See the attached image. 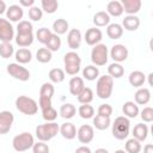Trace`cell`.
<instances>
[{"instance_id":"obj_1","label":"cell","mask_w":153,"mask_h":153,"mask_svg":"<svg viewBox=\"0 0 153 153\" xmlns=\"http://www.w3.org/2000/svg\"><path fill=\"white\" fill-rule=\"evenodd\" d=\"M130 130V121L126 116H118L112 123V136L117 140H124L128 137Z\"/></svg>"},{"instance_id":"obj_2","label":"cell","mask_w":153,"mask_h":153,"mask_svg":"<svg viewBox=\"0 0 153 153\" xmlns=\"http://www.w3.org/2000/svg\"><path fill=\"white\" fill-rule=\"evenodd\" d=\"M59 124L55 122H47L43 124H39L36 127V136L39 141L47 142L49 140H51L53 137H55L59 133Z\"/></svg>"},{"instance_id":"obj_3","label":"cell","mask_w":153,"mask_h":153,"mask_svg":"<svg viewBox=\"0 0 153 153\" xmlns=\"http://www.w3.org/2000/svg\"><path fill=\"white\" fill-rule=\"evenodd\" d=\"M16 108L18 111H20L22 114L27 115V116L36 115L38 111L37 102L27 96H19L16 99Z\"/></svg>"},{"instance_id":"obj_4","label":"cell","mask_w":153,"mask_h":153,"mask_svg":"<svg viewBox=\"0 0 153 153\" xmlns=\"http://www.w3.org/2000/svg\"><path fill=\"white\" fill-rule=\"evenodd\" d=\"M63 65H65V73L68 75H76L80 71L81 66V57L75 51H68L63 56Z\"/></svg>"},{"instance_id":"obj_5","label":"cell","mask_w":153,"mask_h":153,"mask_svg":"<svg viewBox=\"0 0 153 153\" xmlns=\"http://www.w3.org/2000/svg\"><path fill=\"white\" fill-rule=\"evenodd\" d=\"M114 88V79L110 75H102L97 80L96 93L100 99L110 98Z\"/></svg>"},{"instance_id":"obj_6","label":"cell","mask_w":153,"mask_h":153,"mask_svg":"<svg viewBox=\"0 0 153 153\" xmlns=\"http://www.w3.org/2000/svg\"><path fill=\"white\" fill-rule=\"evenodd\" d=\"M35 141H33V136L27 133V131H24L22 134H18L13 137L12 140V146L14 148V151L17 152H25L30 148H32Z\"/></svg>"},{"instance_id":"obj_7","label":"cell","mask_w":153,"mask_h":153,"mask_svg":"<svg viewBox=\"0 0 153 153\" xmlns=\"http://www.w3.org/2000/svg\"><path fill=\"white\" fill-rule=\"evenodd\" d=\"M109 59L108 47L103 43L96 44L91 50V61L93 66H104Z\"/></svg>"},{"instance_id":"obj_8","label":"cell","mask_w":153,"mask_h":153,"mask_svg":"<svg viewBox=\"0 0 153 153\" xmlns=\"http://www.w3.org/2000/svg\"><path fill=\"white\" fill-rule=\"evenodd\" d=\"M54 86L51 82H44L41 86L39 90V100H38V105L42 109H45L48 106H51V98L54 96Z\"/></svg>"},{"instance_id":"obj_9","label":"cell","mask_w":153,"mask_h":153,"mask_svg":"<svg viewBox=\"0 0 153 153\" xmlns=\"http://www.w3.org/2000/svg\"><path fill=\"white\" fill-rule=\"evenodd\" d=\"M6 71H7V73L11 76H13L14 79H17L19 81H27L30 79V72H29V69H26L25 67H23L22 65L17 63V62H13V63L7 65Z\"/></svg>"},{"instance_id":"obj_10","label":"cell","mask_w":153,"mask_h":153,"mask_svg":"<svg viewBox=\"0 0 153 153\" xmlns=\"http://www.w3.org/2000/svg\"><path fill=\"white\" fill-rule=\"evenodd\" d=\"M13 38H14V29L12 24L5 18H0V41L2 43H11Z\"/></svg>"},{"instance_id":"obj_11","label":"cell","mask_w":153,"mask_h":153,"mask_svg":"<svg viewBox=\"0 0 153 153\" xmlns=\"http://www.w3.org/2000/svg\"><path fill=\"white\" fill-rule=\"evenodd\" d=\"M13 121H14V116L11 111L4 110L0 112V135L7 134L11 130Z\"/></svg>"},{"instance_id":"obj_12","label":"cell","mask_w":153,"mask_h":153,"mask_svg":"<svg viewBox=\"0 0 153 153\" xmlns=\"http://www.w3.org/2000/svg\"><path fill=\"white\" fill-rule=\"evenodd\" d=\"M76 136L78 140L81 143H90L93 137H94V130L93 127L90 124H82L79 127V129L76 130Z\"/></svg>"},{"instance_id":"obj_13","label":"cell","mask_w":153,"mask_h":153,"mask_svg":"<svg viewBox=\"0 0 153 153\" xmlns=\"http://www.w3.org/2000/svg\"><path fill=\"white\" fill-rule=\"evenodd\" d=\"M110 56L115 62L121 63L128 59V49L123 44H115L110 50Z\"/></svg>"},{"instance_id":"obj_14","label":"cell","mask_w":153,"mask_h":153,"mask_svg":"<svg viewBox=\"0 0 153 153\" xmlns=\"http://www.w3.org/2000/svg\"><path fill=\"white\" fill-rule=\"evenodd\" d=\"M103 38V33L98 27H90L85 32V42L88 45H96L98 44Z\"/></svg>"},{"instance_id":"obj_15","label":"cell","mask_w":153,"mask_h":153,"mask_svg":"<svg viewBox=\"0 0 153 153\" xmlns=\"http://www.w3.org/2000/svg\"><path fill=\"white\" fill-rule=\"evenodd\" d=\"M81 32L78 29H71L67 35V44L68 47L74 51L75 49L80 48L81 44Z\"/></svg>"},{"instance_id":"obj_16","label":"cell","mask_w":153,"mask_h":153,"mask_svg":"<svg viewBox=\"0 0 153 153\" xmlns=\"http://www.w3.org/2000/svg\"><path fill=\"white\" fill-rule=\"evenodd\" d=\"M121 5L123 7V12L128 16H135L141 10V0H122Z\"/></svg>"},{"instance_id":"obj_17","label":"cell","mask_w":153,"mask_h":153,"mask_svg":"<svg viewBox=\"0 0 153 153\" xmlns=\"http://www.w3.org/2000/svg\"><path fill=\"white\" fill-rule=\"evenodd\" d=\"M23 16H24V11H23V7L20 5H11L6 10L7 20L10 19L11 22H20Z\"/></svg>"},{"instance_id":"obj_18","label":"cell","mask_w":153,"mask_h":153,"mask_svg":"<svg viewBox=\"0 0 153 153\" xmlns=\"http://www.w3.org/2000/svg\"><path fill=\"white\" fill-rule=\"evenodd\" d=\"M60 134L67 139V140H73L75 136H76V128L73 123L71 122H66V123H62L60 129H59Z\"/></svg>"},{"instance_id":"obj_19","label":"cell","mask_w":153,"mask_h":153,"mask_svg":"<svg viewBox=\"0 0 153 153\" xmlns=\"http://www.w3.org/2000/svg\"><path fill=\"white\" fill-rule=\"evenodd\" d=\"M134 99H135V104L139 105H145L149 102L151 99V91L146 87H140L135 94H134Z\"/></svg>"},{"instance_id":"obj_20","label":"cell","mask_w":153,"mask_h":153,"mask_svg":"<svg viewBox=\"0 0 153 153\" xmlns=\"http://www.w3.org/2000/svg\"><path fill=\"white\" fill-rule=\"evenodd\" d=\"M84 88H85V84H84V79L82 78L73 76L69 80V92L73 96H78Z\"/></svg>"},{"instance_id":"obj_21","label":"cell","mask_w":153,"mask_h":153,"mask_svg":"<svg viewBox=\"0 0 153 153\" xmlns=\"http://www.w3.org/2000/svg\"><path fill=\"white\" fill-rule=\"evenodd\" d=\"M131 133H133V137L134 139H136L137 141L142 142L148 136V127L146 124H143V123H137L134 127V129H133Z\"/></svg>"},{"instance_id":"obj_22","label":"cell","mask_w":153,"mask_h":153,"mask_svg":"<svg viewBox=\"0 0 153 153\" xmlns=\"http://www.w3.org/2000/svg\"><path fill=\"white\" fill-rule=\"evenodd\" d=\"M14 57L17 60V63L25 65L32 60V53L26 48H20L14 53Z\"/></svg>"},{"instance_id":"obj_23","label":"cell","mask_w":153,"mask_h":153,"mask_svg":"<svg viewBox=\"0 0 153 153\" xmlns=\"http://www.w3.org/2000/svg\"><path fill=\"white\" fill-rule=\"evenodd\" d=\"M140 26V19L136 16H127L122 20V27L128 31H135Z\"/></svg>"},{"instance_id":"obj_24","label":"cell","mask_w":153,"mask_h":153,"mask_svg":"<svg viewBox=\"0 0 153 153\" xmlns=\"http://www.w3.org/2000/svg\"><path fill=\"white\" fill-rule=\"evenodd\" d=\"M106 35L110 39H118L122 37L123 35V27L121 24H117V23H112V24H109L108 27H106Z\"/></svg>"},{"instance_id":"obj_25","label":"cell","mask_w":153,"mask_h":153,"mask_svg":"<svg viewBox=\"0 0 153 153\" xmlns=\"http://www.w3.org/2000/svg\"><path fill=\"white\" fill-rule=\"evenodd\" d=\"M146 81V75L141 71H134L129 74V84L134 87L140 88Z\"/></svg>"},{"instance_id":"obj_26","label":"cell","mask_w":153,"mask_h":153,"mask_svg":"<svg viewBox=\"0 0 153 153\" xmlns=\"http://www.w3.org/2000/svg\"><path fill=\"white\" fill-rule=\"evenodd\" d=\"M106 13L109 16H112V17L122 16L123 14V7L121 5V1H117V0L109 1L106 5Z\"/></svg>"},{"instance_id":"obj_27","label":"cell","mask_w":153,"mask_h":153,"mask_svg":"<svg viewBox=\"0 0 153 153\" xmlns=\"http://www.w3.org/2000/svg\"><path fill=\"white\" fill-rule=\"evenodd\" d=\"M122 111L127 118H135L139 115V106L134 102H126L122 106Z\"/></svg>"},{"instance_id":"obj_28","label":"cell","mask_w":153,"mask_h":153,"mask_svg":"<svg viewBox=\"0 0 153 153\" xmlns=\"http://www.w3.org/2000/svg\"><path fill=\"white\" fill-rule=\"evenodd\" d=\"M93 24L98 27L106 26L110 24V16L105 11H99L93 16Z\"/></svg>"},{"instance_id":"obj_29","label":"cell","mask_w":153,"mask_h":153,"mask_svg":"<svg viewBox=\"0 0 153 153\" xmlns=\"http://www.w3.org/2000/svg\"><path fill=\"white\" fill-rule=\"evenodd\" d=\"M16 43L22 47V48H25V47H29L32 44L33 42V33L32 32H29V33H18L17 32V36H16Z\"/></svg>"},{"instance_id":"obj_30","label":"cell","mask_w":153,"mask_h":153,"mask_svg":"<svg viewBox=\"0 0 153 153\" xmlns=\"http://www.w3.org/2000/svg\"><path fill=\"white\" fill-rule=\"evenodd\" d=\"M75 114H76V108L71 103H65L60 108V115H61L62 118L71 120V118L74 117Z\"/></svg>"},{"instance_id":"obj_31","label":"cell","mask_w":153,"mask_h":153,"mask_svg":"<svg viewBox=\"0 0 153 153\" xmlns=\"http://www.w3.org/2000/svg\"><path fill=\"white\" fill-rule=\"evenodd\" d=\"M68 22L63 18H59L56 19L54 23H53V30H54V33L60 36V35H63L67 32L68 30Z\"/></svg>"},{"instance_id":"obj_32","label":"cell","mask_w":153,"mask_h":153,"mask_svg":"<svg viewBox=\"0 0 153 153\" xmlns=\"http://www.w3.org/2000/svg\"><path fill=\"white\" fill-rule=\"evenodd\" d=\"M82 76L88 80V81H93L97 78H99V69L98 67L93 66V65H88L82 69Z\"/></svg>"},{"instance_id":"obj_33","label":"cell","mask_w":153,"mask_h":153,"mask_svg":"<svg viewBox=\"0 0 153 153\" xmlns=\"http://www.w3.org/2000/svg\"><path fill=\"white\" fill-rule=\"evenodd\" d=\"M108 75H110L112 79H118L121 76H123L124 74V67L121 65V63H117V62H114L111 65H109L108 67Z\"/></svg>"},{"instance_id":"obj_34","label":"cell","mask_w":153,"mask_h":153,"mask_svg":"<svg viewBox=\"0 0 153 153\" xmlns=\"http://www.w3.org/2000/svg\"><path fill=\"white\" fill-rule=\"evenodd\" d=\"M78 102L80 104H90L93 100V91L90 87H85L78 96Z\"/></svg>"},{"instance_id":"obj_35","label":"cell","mask_w":153,"mask_h":153,"mask_svg":"<svg viewBox=\"0 0 153 153\" xmlns=\"http://www.w3.org/2000/svg\"><path fill=\"white\" fill-rule=\"evenodd\" d=\"M111 124V121H110V117H104V116H99L97 115L94 118H93V126L98 129V130H105L110 127Z\"/></svg>"},{"instance_id":"obj_36","label":"cell","mask_w":153,"mask_h":153,"mask_svg":"<svg viewBox=\"0 0 153 153\" xmlns=\"http://www.w3.org/2000/svg\"><path fill=\"white\" fill-rule=\"evenodd\" d=\"M61 43H62V42H61L60 36L53 33V35L50 36V38L48 39V42L45 43V48H47L48 50H50L51 53H53V51H57V50L61 48Z\"/></svg>"},{"instance_id":"obj_37","label":"cell","mask_w":153,"mask_h":153,"mask_svg":"<svg viewBox=\"0 0 153 153\" xmlns=\"http://www.w3.org/2000/svg\"><path fill=\"white\" fill-rule=\"evenodd\" d=\"M41 6H42V11H44L48 14H53L56 12L59 7V2L56 0H42Z\"/></svg>"},{"instance_id":"obj_38","label":"cell","mask_w":153,"mask_h":153,"mask_svg":"<svg viewBox=\"0 0 153 153\" xmlns=\"http://www.w3.org/2000/svg\"><path fill=\"white\" fill-rule=\"evenodd\" d=\"M51 57H53V54L47 48H39L37 50V53H36V59L41 63H48V62H50L51 61Z\"/></svg>"},{"instance_id":"obj_39","label":"cell","mask_w":153,"mask_h":153,"mask_svg":"<svg viewBox=\"0 0 153 153\" xmlns=\"http://www.w3.org/2000/svg\"><path fill=\"white\" fill-rule=\"evenodd\" d=\"M78 114L80 115L81 118L84 120H88V118H92L93 115H94V109L92 105L90 104H81L78 109Z\"/></svg>"},{"instance_id":"obj_40","label":"cell","mask_w":153,"mask_h":153,"mask_svg":"<svg viewBox=\"0 0 153 153\" xmlns=\"http://www.w3.org/2000/svg\"><path fill=\"white\" fill-rule=\"evenodd\" d=\"M65 71L61 69V68H53L50 69L49 72V79L51 82H55V84H59V82H62L65 80Z\"/></svg>"},{"instance_id":"obj_41","label":"cell","mask_w":153,"mask_h":153,"mask_svg":"<svg viewBox=\"0 0 153 153\" xmlns=\"http://www.w3.org/2000/svg\"><path fill=\"white\" fill-rule=\"evenodd\" d=\"M141 148H142L141 142L134 137L127 140V142H126V152L127 153H140Z\"/></svg>"},{"instance_id":"obj_42","label":"cell","mask_w":153,"mask_h":153,"mask_svg":"<svg viewBox=\"0 0 153 153\" xmlns=\"http://www.w3.org/2000/svg\"><path fill=\"white\" fill-rule=\"evenodd\" d=\"M51 35H53V32H51L48 27H41V29H38L37 32H36V37H37L38 42L42 43V44H45V43L48 42V39L50 38Z\"/></svg>"},{"instance_id":"obj_43","label":"cell","mask_w":153,"mask_h":153,"mask_svg":"<svg viewBox=\"0 0 153 153\" xmlns=\"http://www.w3.org/2000/svg\"><path fill=\"white\" fill-rule=\"evenodd\" d=\"M14 54V48L11 43H1L0 44V56L2 59H10Z\"/></svg>"},{"instance_id":"obj_44","label":"cell","mask_w":153,"mask_h":153,"mask_svg":"<svg viewBox=\"0 0 153 153\" xmlns=\"http://www.w3.org/2000/svg\"><path fill=\"white\" fill-rule=\"evenodd\" d=\"M42 117L47 122H54L57 117V111L53 106H48L45 109H42Z\"/></svg>"},{"instance_id":"obj_45","label":"cell","mask_w":153,"mask_h":153,"mask_svg":"<svg viewBox=\"0 0 153 153\" xmlns=\"http://www.w3.org/2000/svg\"><path fill=\"white\" fill-rule=\"evenodd\" d=\"M33 26L29 20H20L17 25V32L18 33H29L32 32Z\"/></svg>"},{"instance_id":"obj_46","label":"cell","mask_w":153,"mask_h":153,"mask_svg":"<svg viewBox=\"0 0 153 153\" xmlns=\"http://www.w3.org/2000/svg\"><path fill=\"white\" fill-rule=\"evenodd\" d=\"M43 17V11L37 7V6H32L29 8V18L33 22H39Z\"/></svg>"},{"instance_id":"obj_47","label":"cell","mask_w":153,"mask_h":153,"mask_svg":"<svg viewBox=\"0 0 153 153\" xmlns=\"http://www.w3.org/2000/svg\"><path fill=\"white\" fill-rule=\"evenodd\" d=\"M140 117H141V120H142L143 122H147V123L152 122V121H153V109H152L151 106L143 108L142 111L140 112Z\"/></svg>"},{"instance_id":"obj_48","label":"cell","mask_w":153,"mask_h":153,"mask_svg":"<svg viewBox=\"0 0 153 153\" xmlns=\"http://www.w3.org/2000/svg\"><path fill=\"white\" fill-rule=\"evenodd\" d=\"M32 152L33 153H49V146L43 141H38V142L33 143Z\"/></svg>"},{"instance_id":"obj_49","label":"cell","mask_w":153,"mask_h":153,"mask_svg":"<svg viewBox=\"0 0 153 153\" xmlns=\"http://www.w3.org/2000/svg\"><path fill=\"white\" fill-rule=\"evenodd\" d=\"M98 115L104 117H110L112 115V106L110 104H102L98 108Z\"/></svg>"},{"instance_id":"obj_50","label":"cell","mask_w":153,"mask_h":153,"mask_svg":"<svg viewBox=\"0 0 153 153\" xmlns=\"http://www.w3.org/2000/svg\"><path fill=\"white\" fill-rule=\"evenodd\" d=\"M19 4H20V6H24V7H29L30 8V7L33 6L35 0H20Z\"/></svg>"},{"instance_id":"obj_51","label":"cell","mask_w":153,"mask_h":153,"mask_svg":"<svg viewBox=\"0 0 153 153\" xmlns=\"http://www.w3.org/2000/svg\"><path fill=\"white\" fill-rule=\"evenodd\" d=\"M74 153H92V152H91L90 147H87V146H80V147H78L75 149Z\"/></svg>"},{"instance_id":"obj_52","label":"cell","mask_w":153,"mask_h":153,"mask_svg":"<svg viewBox=\"0 0 153 153\" xmlns=\"http://www.w3.org/2000/svg\"><path fill=\"white\" fill-rule=\"evenodd\" d=\"M143 153H153V145L152 143H147L143 147Z\"/></svg>"},{"instance_id":"obj_53","label":"cell","mask_w":153,"mask_h":153,"mask_svg":"<svg viewBox=\"0 0 153 153\" xmlns=\"http://www.w3.org/2000/svg\"><path fill=\"white\" fill-rule=\"evenodd\" d=\"M6 2L4 1V0H0V16L2 14V13H5L6 12Z\"/></svg>"},{"instance_id":"obj_54","label":"cell","mask_w":153,"mask_h":153,"mask_svg":"<svg viewBox=\"0 0 153 153\" xmlns=\"http://www.w3.org/2000/svg\"><path fill=\"white\" fill-rule=\"evenodd\" d=\"M94 153H109V151L105 149V148H98V149L94 151Z\"/></svg>"},{"instance_id":"obj_55","label":"cell","mask_w":153,"mask_h":153,"mask_svg":"<svg viewBox=\"0 0 153 153\" xmlns=\"http://www.w3.org/2000/svg\"><path fill=\"white\" fill-rule=\"evenodd\" d=\"M115 153H127L124 149H117V151H115Z\"/></svg>"}]
</instances>
